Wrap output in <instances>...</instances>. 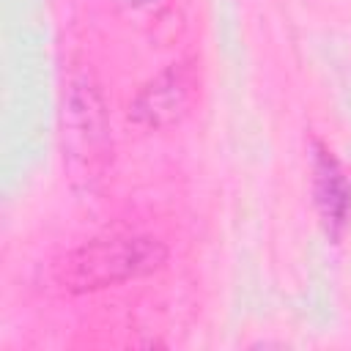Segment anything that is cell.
<instances>
[{"label":"cell","mask_w":351,"mask_h":351,"mask_svg":"<svg viewBox=\"0 0 351 351\" xmlns=\"http://www.w3.org/2000/svg\"><path fill=\"white\" fill-rule=\"evenodd\" d=\"M167 247L148 233H112L82 241L52 266V280L66 293H96L143 280L167 263Z\"/></svg>","instance_id":"1"},{"label":"cell","mask_w":351,"mask_h":351,"mask_svg":"<svg viewBox=\"0 0 351 351\" xmlns=\"http://www.w3.org/2000/svg\"><path fill=\"white\" fill-rule=\"evenodd\" d=\"M63 165L74 186L90 189L112 159V134L101 88L90 71H71L63 93Z\"/></svg>","instance_id":"2"},{"label":"cell","mask_w":351,"mask_h":351,"mask_svg":"<svg viewBox=\"0 0 351 351\" xmlns=\"http://www.w3.org/2000/svg\"><path fill=\"white\" fill-rule=\"evenodd\" d=\"M200 93V74L192 60H176L156 71L129 101V123L143 132H162L178 126L195 107Z\"/></svg>","instance_id":"3"},{"label":"cell","mask_w":351,"mask_h":351,"mask_svg":"<svg viewBox=\"0 0 351 351\" xmlns=\"http://www.w3.org/2000/svg\"><path fill=\"white\" fill-rule=\"evenodd\" d=\"M310 192L324 233L337 241L351 219V181L335 151L321 140L310 143Z\"/></svg>","instance_id":"4"},{"label":"cell","mask_w":351,"mask_h":351,"mask_svg":"<svg viewBox=\"0 0 351 351\" xmlns=\"http://www.w3.org/2000/svg\"><path fill=\"white\" fill-rule=\"evenodd\" d=\"M107 3L115 5V8H121V11H143V8H151L159 0H107Z\"/></svg>","instance_id":"5"}]
</instances>
